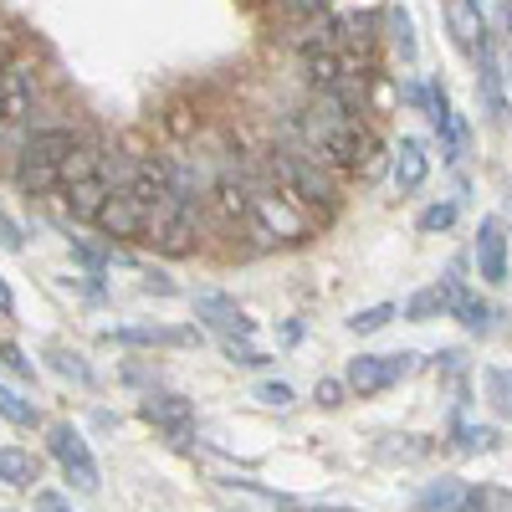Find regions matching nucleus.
<instances>
[{
	"label": "nucleus",
	"mask_w": 512,
	"mask_h": 512,
	"mask_svg": "<svg viewBox=\"0 0 512 512\" xmlns=\"http://www.w3.org/2000/svg\"><path fill=\"white\" fill-rule=\"evenodd\" d=\"M21 113H31V72L6 67L0 72V123H11Z\"/></svg>",
	"instance_id": "nucleus-16"
},
{
	"label": "nucleus",
	"mask_w": 512,
	"mask_h": 512,
	"mask_svg": "<svg viewBox=\"0 0 512 512\" xmlns=\"http://www.w3.org/2000/svg\"><path fill=\"white\" fill-rule=\"evenodd\" d=\"M226 359H236V364H267V354H256L246 344H226Z\"/></svg>",
	"instance_id": "nucleus-35"
},
{
	"label": "nucleus",
	"mask_w": 512,
	"mask_h": 512,
	"mask_svg": "<svg viewBox=\"0 0 512 512\" xmlns=\"http://www.w3.org/2000/svg\"><path fill=\"white\" fill-rule=\"evenodd\" d=\"M108 344H164V349H185L200 344L195 328H164V323H134V328H108Z\"/></svg>",
	"instance_id": "nucleus-12"
},
{
	"label": "nucleus",
	"mask_w": 512,
	"mask_h": 512,
	"mask_svg": "<svg viewBox=\"0 0 512 512\" xmlns=\"http://www.w3.org/2000/svg\"><path fill=\"white\" fill-rule=\"evenodd\" d=\"M318 512H354V507H318Z\"/></svg>",
	"instance_id": "nucleus-41"
},
{
	"label": "nucleus",
	"mask_w": 512,
	"mask_h": 512,
	"mask_svg": "<svg viewBox=\"0 0 512 512\" xmlns=\"http://www.w3.org/2000/svg\"><path fill=\"white\" fill-rule=\"evenodd\" d=\"M441 16L451 26V41H456L466 57H477L487 47V26H482V6H477V0H446Z\"/></svg>",
	"instance_id": "nucleus-8"
},
{
	"label": "nucleus",
	"mask_w": 512,
	"mask_h": 512,
	"mask_svg": "<svg viewBox=\"0 0 512 512\" xmlns=\"http://www.w3.org/2000/svg\"><path fill=\"white\" fill-rule=\"evenodd\" d=\"M395 313H400L395 303H374V308H364V313H354V318H349V328H354V333H379V328H384V323H390Z\"/></svg>",
	"instance_id": "nucleus-27"
},
{
	"label": "nucleus",
	"mask_w": 512,
	"mask_h": 512,
	"mask_svg": "<svg viewBox=\"0 0 512 512\" xmlns=\"http://www.w3.org/2000/svg\"><path fill=\"white\" fill-rule=\"evenodd\" d=\"M47 451H52V461L62 466V477H67L77 492H98V461H93L88 441H82V431H77L72 420L47 425Z\"/></svg>",
	"instance_id": "nucleus-2"
},
{
	"label": "nucleus",
	"mask_w": 512,
	"mask_h": 512,
	"mask_svg": "<svg viewBox=\"0 0 512 512\" xmlns=\"http://www.w3.org/2000/svg\"><path fill=\"white\" fill-rule=\"evenodd\" d=\"M456 216H461V205H456V200H446V205H425L415 226H420V231H451Z\"/></svg>",
	"instance_id": "nucleus-26"
},
{
	"label": "nucleus",
	"mask_w": 512,
	"mask_h": 512,
	"mask_svg": "<svg viewBox=\"0 0 512 512\" xmlns=\"http://www.w3.org/2000/svg\"><path fill=\"white\" fill-rule=\"evenodd\" d=\"M405 374H415V354H359L349 364V390L379 395V390H390V384H400Z\"/></svg>",
	"instance_id": "nucleus-5"
},
{
	"label": "nucleus",
	"mask_w": 512,
	"mask_h": 512,
	"mask_svg": "<svg viewBox=\"0 0 512 512\" xmlns=\"http://www.w3.org/2000/svg\"><path fill=\"white\" fill-rule=\"evenodd\" d=\"M72 149H77V134H67V128H47V134H31L21 164H62Z\"/></svg>",
	"instance_id": "nucleus-17"
},
{
	"label": "nucleus",
	"mask_w": 512,
	"mask_h": 512,
	"mask_svg": "<svg viewBox=\"0 0 512 512\" xmlns=\"http://www.w3.org/2000/svg\"><path fill=\"white\" fill-rule=\"evenodd\" d=\"M36 512H72V507H67L57 492H41V497H36Z\"/></svg>",
	"instance_id": "nucleus-36"
},
{
	"label": "nucleus",
	"mask_w": 512,
	"mask_h": 512,
	"mask_svg": "<svg viewBox=\"0 0 512 512\" xmlns=\"http://www.w3.org/2000/svg\"><path fill=\"white\" fill-rule=\"evenodd\" d=\"M0 364H6V369H11L16 379H31V359H26V354H21L16 344H0Z\"/></svg>",
	"instance_id": "nucleus-30"
},
{
	"label": "nucleus",
	"mask_w": 512,
	"mask_h": 512,
	"mask_svg": "<svg viewBox=\"0 0 512 512\" xmlns=\"http://www.w3.org/2000/svg\"><path fill=\"white\" fill-rule=\"evenodd\" d=\"M36 472H41V461H36L31 451H21V446L0 451V487H31Z\"/></svg>",
	"instance_id": "nucleus-21"
},
{
	"label": "nucleus",
	"mask_w": 512,
	"mask_h": 512,
	"mask_svg": "<svg viewBox=\"0 0 512 512\" xmlns=\"http://www.w3.org/2000/svg\"><path fill=\"white\" fill-rule=\"evenodd\" d=\"M456 287H461V282H456V277H446V282H436V287L415 292V297H410V308H405V318H410V323H425V318L446 313V308H451V292H456Z\"/></svg>",
	"instance_id": "nucleus-19"
},
{
	"label": "nucleus",
	"mask_w": 512,
	"mask_h": 512,
	"mask_svg": "<svg viewBox=\"0 0 512 512\" xmlns=\"http://www.w3.org/2000/svg\"><path fill=\"white\" fill-rule=\"evenodd\" d=\"M251 226L262 236H277V241H303L308 236V216L277 190H256L251 195Z\"/></svg>",
	"instance_id": "nucleus-4"
},
{
	"label": "nucleus",
	"mask_w": 512,
	"mask_h": 512,
	"mask_svg": "<svg viewBox=\"0 0 512 512\" xmlns=\"http://www.w3.org/2000/svg\"><path fill=\"white\" fill-rule=\"evenodd\" d=\"M144 241L164 256H185L195 251L200 241V216H195V200L180 195V190H164L154 205H149V226H144Z\"/></svg>",
	"instance_id": "nucleus-1"
},
{
	"label": "nucleus",
	"mask_w": 512,
	"mask_h": 512,
	"mask_svg": "<svg viewBox=\"0 0 512 512\" xmlns=\"http://www.w3.org/2000/svg\"><path fill=\"white\" fill-rule=\"evenodd\" d=\"M11 308H16V297H11V287H6V282H0V318H6Z\"/></svg>",
	"instance_id": "nucleus-37"
},
{
	"label": "nucleus",
	"mask_w": 512,
	"mask_h": 512,
	"mask_svg": "<svg viewBox=\"0 0 512 512\" xmlns=\"http://www.w3.org/2000/svg\"><path fill=\"white\" fill-rule=\"evenodd\" d=\"M477 512H512V492L507 487H477Z\"/></svg>",
	"instance_id": "nucleus-29"
},
{
	"label": "nucleus",
	"mask_w": 512,
	"mask_h": 512,
	"mask_svg": "<svg viewBox=\"0 0 512 512\" xmlns=\"http://www.w3.org/2000/svg\"><path fill=\"white\" fill-rule=\"evenodd\" d=\"M272 169H277V180L287 185L292 200H303V205H333V180L318 169V159H308V154H272Z\"/></svg>",
	"instance_id": "nucleus-3"
},
{
	"label": "nucleus",
	"mask_w": 512,
	"mask_h": 512,
	"mask_svg": "<svg viewBox=\"0 0 512 512\" xmlns=\"http://www.w3.org/2000/svg\"><path fill=\"white\" fill-rule=\"evenodd\" d=\"M0 246H6V251H21V226L6 216V210H0Z\"/></svg>",
	"instance_id": "nucleus-34"
},
{
	"label": "nucleus",
	"mask_w": 512,
	"mask_h": 512,
	"mask_svg": "<svg viewBox=\"0 0 512 512\" xmlns=\"http://www.w3.org/2000/svg\"><path fill=\"white\" fill-rule=\"evenodd\" d=\"M11 67V52H6V41H0V72H6Z\"/></svg>",
	"instance_id": "nucleus-39"
},
{
	"label": "nucleus",
	"mask_w": 512,
	"mask_h": 512,
	"mask_svg": "<svg viewBox=\"0 0 512 512\" xmlns=\"http://www.w3.org/2000/svg\"><path fill=\"white\" fill-rule=\"evenodd\" d=\"M477 103H482V113H487V123L492 128H507V93H502V67H497V57H492V47H482L477 52Z\"/></svg>",
	"instance_id": "nucleus-9"
},
{
	"label": "nucleus",
	"mask_w": 512,
	"mask_h": 512,
	"mask_svg": "<svg viewBox=\"0 0 512 512\" xmlns=\"http://www.w3.org/2000/svg\"><path fill=\"white\" fill-rule=\"evenodd\" d=\"M108 195L113 190L103 180H77V185H67V210H72L77 221H98V210H103Z\"/></svg>",
	"instance_id": "nucleus-20"
},
{
	"label": "nucleus",
	"mask_w": 512,
	"mask_h": 512,
	"mask_svg": "<svg viewBox=\"0 0 512 512\" xmlns=\"http://www.w3.org/2000/svg\"><path fill=\"white\" fill-rule=\"evenodd\" d=\"M420 512H477V487L461 482V477H441V482H425V492L415 497Z\"/></svg>",
	"instance_id": "nucleus-10"
},
{
	"label": "nucleus",
	"mask_w": 512,
	"mask_h": 512,
	"mask_svg": "<svg viewBox=\"0 0 512 512\" xmlns=\"http://www.w3.org/2000/svg\"><path fill=\"white\" fill-rule=\"evenodd\" d=\"M57 185H62L57 164H21V190H26V195H47V190H57Z\"/></svg>",
	"instance_id": "nucleus-24"
},
{
	"label": "nucleus",
	"mask_w": 512,
	"mask_h": 512,
	"mask_svg": "<svg viewBox=\"0 0 512 512\" xmlns=\"http://www.w3.org/2000/svg\"><path fill=\"white\" fill-rule=\"evenodd\" d=\"M502 21H507V31H512V0H502Z\"/></svg>",
	"instance_id": "nucleus-40"
},
{
	"label": "nucleus",
	"mask_w": 512,
	"mask_h": 512,
	"mask_svg": "<svg viewBox=\"0 0 512 512\" xmlns=\"http://www.w3.org/2000/svg\"><path fill=\"white\" fill-rule=\"evenodd\" d=\"M256 400H262V405H272V410H287V405H292V384H282V379H267V384H256Z\"/></svg>",
	"instance_id": "nucleus-28"
},
{
	"label": "nucleus",
	"mask_w": 512,
	"mask_h": 512,
	"mask_svg": "<svg viewBox=\"0 0 512 512\" xmlns=\"http://www.w3.org/2000/svg\"><path fill=\"white\" fill-rule=\"evenodd\" d=\"M318 405H344V384H338V379H318Z\"/></svg>",
	"instance_id": "nucleus-33"
},
{
	"label": "nucleus",
	"mask_w": 512,
	"mask_h": 512,
	"mask_svg": "<svg viewBox=\"0 0 512 512\" xmlns=\"http://www.w3.org/2000/svg\"><path fill=\"white\" fill-rule=\"evenodd\" d=\"M425 175H431L425 144H420V139H400V149H395V190H400V195H410V190H420V185H425Z\"/></svg>",
	"instance_id": "nucleus-15"
},
{
	"label": "nucleus",
	"mask_w": 512,
	"mask_h": 512,
	"mask_svg": "<svg viewBox=\"0 0 512 512\" xmlns=\"http://www.w3.org/2000/svg\"><path fill=\"white\" fill-rule=\"evenodd\" d=\"M93 226H98L103 236H113V241H139L144 226H149V200L128 195V190H113V195L103 200V210H98Z\"/></svg>",
	"instance_id": "nucleus-6"
},
{
	"label": "nucleus",
	"mask_w": 512,
	"mask_h": 512,
	"mask_svg": "<svg viewBox=\"0 0 512 512\" xmlns=\"http://www.w3.org/2000/svg\"><path fill=\"white\" fill-rule=\"evenodd\" d=\"M451 436H456V446L461 451H472V456H482V451H497V431L492 425H477V420H466V415H456V425H451Z\"/></svg>",
	"instance_id": "nucleus-22"
},
{
	"label": "nucleus",
	"mask_w": 512,
	"mask_h": 512,
	"mask_svg": "<svg viewBox=\"0 0 512 512\" xmlns=\"http://www.w3.org/2000/svg\"><path fill=\"white\" fill-rule=\"evenodd\" d=\"M139 415L149 420V425H159V431H169V436H190V425H195V410H190V400H180V395H149L144 405H139Z\"/></svg>",
	"instance_id": "nucleus-13"
},
{
	"label": "nucleus",
	"mask_w": 512,
	"mask_h": 512,
	"mask_svg": "<svg viewBox=\"0 0 512 512\" xmlns=\"http://www.w3.org/2000/svg\"><path fill=\"white\" fill-rule=\"evenodd\" d=\"M195 318H205V328H216V333L226 338V344H236V338L246 344V338L256 333V323L231 303L226 292H195Z\"/></svg>",
	"instance_id": "nucleus-7"
},
{
	"label": "nucleus",
	"mask_w": 512,
	"mask_h": 512,
	"mask_svg": "<svg viewBox=\"0 0 512 512\" xmlns=\"http://www.w3.org/2000/svg\"><path fill=\"white\" fill-rule=\"evenodd\" d=\"M425 113H431V128L441 134L446 154L456 159V154L466 149V128H461V118H456V108H451V98H446V88H441V82H436L431 93H425Z\"/></svg>",
	"instance_id": "nucleus-14"
},
{
	"label": "nucleus",
	"mask_w": 512,
	"mask_h": 512,
	"mask_svg": "<svg viewBox=\"0 0 512 512\" xmlns=\"http://www.w3.org/2000/svg\"><path fill=\"white\" fill-rule=\"evenodd\" d=\"M477 272L492 287L507 282V236H502V221H492V216L477 226Z\"/></svg>",
	"instance_id": "nucleus-11"
},
{
	"label": "nucleus",
	"mask_w": 512,
	"mask_h": 512,
	"mask_svg": "<svg viewBox=\"0 0 512 512\" xmlns=\"http://www.w3.org/2000/svg\"><path fill=\"white\" fill-rule=\"evenodd\" d=\"M52 359H57V369H62V374H72L77 384H88V379H93V374H88V364H82L77 354H67V349H57Z\"/></svg>",
	"instance_id": "nucleus-32"
},
{
	"label": "nucleus",
	"mask_w": 512,
	"mask_h": 512,
	"mask_svg": "<svg viewBox=\"0 0 512 512\" xmlns=\"http://www.w3.org/2000/svg\"><path fill=\"white\" fill-rule=\"evenodd\" d=\"M390 31H395V41H400V57H415V36H410L415 26H410V16L395 11V16H390Z\"/></svg>",
	"instance_id": "nucleus-31"
},
{
	"label": "nucleus",
	"mask_w": 512,
	"mask_h": 512,
	"mask_svg": "<svg viewBox=\"0 0 512 512\" xmlns=\"http://www.w3.org/2000/svg\"><path fill=\"white\" fill-rule=\"evenodd\" d=\"M0 420H11V425H36V405L0 384Z\"/></svg>",
	"instance_id": "nucleus-25"
},
{
	"label": "nucleus",
	"mask_w": 512,
	"mask_h": 512,
	"mask_svg": "<svg viewBox=\"0 0 512 512\" xmlns=\"http://www.w3.org/2000/svg\"><path fill=\"white\" fill-rule=\"evenodd\" d=\"M446 313H451V318H456V323H461L466 333H492V308L482 303V297H477L472 287H456V292H451V308H446Z\"/></svg>",
	"instance_id": "nucleus-18"
},
{
	"label": "nucleus",
	"mask_w": 512,
	"mask_h": 512,
	"mask_svg": "<svg viewBox=\"0 0 512 512\" xmlns=\"http://www.w3.org/2000/svg\"><path fill=\"white\" fill-rule=\"evenodd\" d=\"M482 390H487V405L492 415H512V369H482Z\"/></svg>",
	"instance_id": "nucleus-23"
},
{
	"label": "nucleus",
	"mask_w": 512,
	"mask_h": 512,
	"mask_svg": "<svg viewBox=\"0 0 512 512\" xmlns=\"http://www.w3.org/2000/svg\"><path fill=\"white\" fill-rule=\"evenodd\" d=\"M318 6H328V0H292V11H318Z\"/></svg>",
	"instance_id": "nucleus-38"
}]
</instances>
